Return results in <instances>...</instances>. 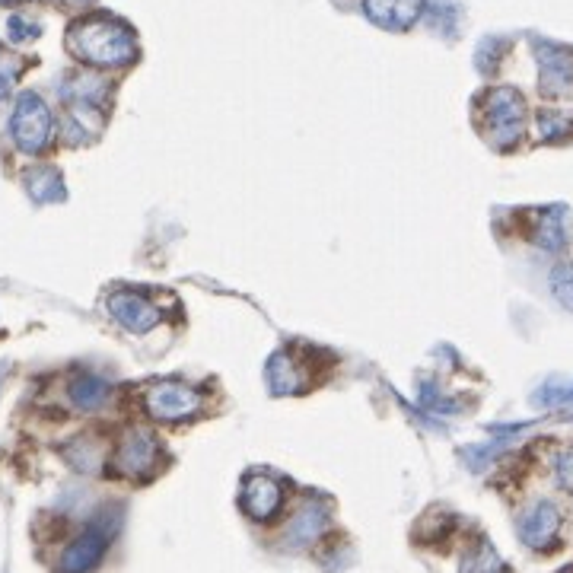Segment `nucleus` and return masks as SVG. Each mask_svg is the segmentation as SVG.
Returning a JSON list of instances; mask_svg holds the SVG:
<instances>
[{"label":"nucleus","mask_w":573,"mask_h":573,"mask_svg":"<svg viewBox=\"0 0 573 573\" xmlns=\"http://www.w3.org/2000/svg\"><path fill=\"white\" fill-rule=\"evenodd\" d=\"M67 48L83 64L93 67H125L137 58V39L131 26L109 13L83 16L67 29Z\"/></svg>","instance_id":"obj_1"},{"label":"nucleus","mask_w":573,"mask_h":573,"mask_svg":"<svg viewBox=\"0 0 573 573\" xmlns=\"http://www.w3.org/2000/svg\"><path fill=\"white\" fill-rule=\"evenodd\" d=\"M526 131V99L510 86H497L484 96V134L500 150L519 144Z\"/></svg>","instance_id":"obj_2"},{"label":"nucleus","mask_w":573,"mask_h":573,"mask_svg":"<svg viewBox=\"0 0 573 573\" xmlns=\"http://www.w3.org/2000/svg\"><path fill=\"white\" fill-rule=\"evenodd\" d=\"M55 131V118L39 93H20L10 118V137L23 153H42Z\"/></svg>","instance_id":"obj_3"},{"label":"nucleus","mask_w":573,"mask_h":573,"mask_svg":"<svg viewBox=\"0 0 573 573\" xmlns=\"http://www.w3.org/2000/svg\"><path fill=\"white\" fill-rule=\"evenodd\" d=\"M112 535L115 526H109L106 516H99L96 523L86 526L71 545L61 551V561H58V573H90L102 564L106 551L112 545Z\"/></svg>","instance_id":"obj_4"},{"label":"nucleus","mask_w":573,"mask_h":573,"mask_svg":"<svg viewBox=\"0 0 573 573\" xmlns=\"http://www.w3.org/2000/svg\"><path fill=\"white\" fill-rule=\"evenodd\" d=\"M147 414L156 421H185L204 408V395L185 382H156L144 395Z\"/></svg>","instance_id":"obj_5"},{"label":"nucleus","mask_w":573,"mask_h":573,"mask_svg":"<svg viewBox=\"0 0 573 573\" xmlns=\"http://www.w3.org/2000/svg\"><path fill=\"white\" fill-rule=\"evenodd\" d=\"M538 90L548 99H561L573 90V51L561 45L538 42Z\"/></svg>","instance_id":"obj_6"},{"label":"nucleus","mask_w":573,"mask_h":573,"mask_svg":"<svg viewBox=\"0 0 573 573\" xmlns=\"http://www.w3.org/2000/svg\"><path fill=\"white\" fill-rule=\"evenodd\" d=\"M106 306H109V316L134 335H147L160 325V309H156L150 300H144L141 293L115 290Z\"/></svg>","instance_id":"obj_7"},{"label":"nucleus","mask_w":573,"mask_h":573,"mask_svg":"<svg viewBox=\"0 0 573 573\" xmlns=\"http://www.w3.org/2000/svg\"><path fill=\"white\" fill-rule=\"evenodd\" d=\"M156 462H160V446H156V437L147 430H131L115 453L118 472L128 478H147Z\"/></svg>","instance_id":"obj_8"},{"label":"nucleus","mask_w":573,"mask_h":573,"mask_svg":"<svg viewBox=\"0 0 573 573\" xmlns=\"http://www.w3.org/2000/svg\"><path fill=\"white\" fill-rule=\"evenodd\" d=\"M558 529H561V510L548 500L535 503V507L526 510L523 519H519V538L535 551L548 548L554 538H558Z\"/></svg>","instance_id":"obj_9"},{"label":"nucleus","mask_w":573,"mask_h":573,"mask_svg":"<svg viewBox=\"0 0 573 573\" xmlns=\"http://www.w3.org/2000/svg\"><path fill=\"white\" fill-rule=\"evenodd\" d=\"M363 13L370 16V23L382 29L405 32L421 20L424 0H363Z\"/></svg>","instance_id":"obj_10"},{"label":"nucleus","mask_w":573,"mask_h":573,"mask_svg":"<svg viewBox=\"0 0 573 573\" xmlns=\"http://www.w3.org/2000/svg\"><path fill=\"white\" fill-rule=\"evenodd\" d=\"M239 503L252 519H271L277 510H281L284 491H281V484L268 475H249L246 481H242Z\"/></svg>","instance_id":"obj_11"},{"label":"nucleus","mask_w":573,"mask_h":573,"mask_svg":"<svg viewBox=\"0 0 573 573\" xmlns=\"http://www.w3.org/2000/svg\"><path fill=\"white\" fill-rule=\"evenodd\" d=\"M532 239L548 252H561L570 242V214H567V207H548V211L538 214Z\"/></svg>","instance_id":"obj_12"},{"label":"nucleus","mask_w":573,"mask_h":573,"mask_svg":"<svg viewBox=\"0 0 573 573\" xmlns=\"http://www.w3.org/2000/svg\"><path fill=\"white\" fill-rule=\"evenodd\" d=\"M109 96V83L96 74H74L67 77L61 86V99L67 106H96L102 109V102Z\"/></svg>","instance_id":"obj_13"},{"label":"nucleus","mask_w":573,"mask_h":573,"mask_svg":"<svg viewBox=\"0 0 573 573\" xmlns=\"http://www.w3.org/2000/svg\"><path fill=\"white\" fill-rule=\"evenodd\" d=\"M328 526V513L319 507V503H306V507L290 519L287 526V545L293 548H303V545H312L316 538L325 532Z\"/></svg>","instance_id":"obj_14"},{"label":"nucleus","mask_w":573,"mask_h":573,"mask_svg":"<svg viewBox=\"0 0 573 573\" xmlns=\"http://www.w3.org/2000/svg\"><path fill=\"white\" fill-rule=\"evenodd\" d=\"M67 395H71V405L80 411H99L102 405L109 402L112 386L102 376L93 373H80L71 386H67Z\"/></svg>","instance_id":"obj_15"},{"label":"nucleus","mask_w":573,"mask_h":573,"mask_svg":"<svg viewBox=\"0 0 573 573\" xmlns=\"http://www.w3.org/2000/svg\"><path fill=\"white\" fill-rule=\"evenodd\" d=\"M268 386L274 395L300 392L306 386V373L297 367V360H293L290 354H274L268 360Z\"/></svg>","instance_id":"obj_16"},{"label":"nucleus","mask_w":573,"mask_h":573,"mask_svg":"<svg viewBox=\"0 0 573 573\" xmlns=\"http://www.w3.org/2000/svg\"><path fill=\"white\" fill-rule=\"evenodd\" d=\"M26 191L32 195V201L39 204H55L64 201V182H61V172L55 166H36L26 176Z\"/></svg>","instance_id":"obj_17"},{"label":"nucleus","mask_w":573,"mask_h":573,"mask_svg":"<svg viewBox=\"0 0 573 573\" xmlns=\"http://www.w3.org/2000/svg\"><path fill=\"white\" fill-rule=\"evenodd\" d=\"M64 456H67V462H71L77 472H83V475H96L99 472V465H102V446L99 443H93L90 437H80L77 443H71L64 449Z\"/></svg>","instance_id":"obj_18"},{"label":"nucleus","mask_w":573,"mask_h":573,"mask_svg":"<svg viewBox=\"0 0 573 573\" xmlns=\"http://www.w3.org/2000/svg\"><path fill=\"white\" fill-rule=\"evenodd\" d=\"M532 405H538V408L573 405V379H548L545 386L532 395Z\"/></svg>","instance_id":"obj_19"},{"label":"nucleus","mask_w":573,"mask_h":573,"mask_svg":"<svg viewBox=\"0 0 573 573\" xmlns=\"http://www.w3.org/2000/svg\"><path fill=\"white\" fill-rule=\"evenodd\" d=\"M548 284H551L554 300H558L567 312H573V262L554 265L548 274Z\"/></svg>","instance_id":"obj_20"},{"label":"nucleus","mask_w":573,"mask_h":573,"mask_svg":"<svg viewBox=\"0 0 573 573\" xmlns=\"http://www.w3.org/2000/svg\"><path fill=\"white\" fill-rule=\"evenodd\" d=\"M462 573H503V564H500V558L494 554L491 545H478L462 561Z\"/></svg>","instance_id":"obj_21"},{"label":"nucleus","mask_w":573,"mask_h":573,"mask_svg":"<svg viewBox=\"0 0 573 573\" xmlns=\"http://www.w3.org/2000/svg\"><path fill=\"white\" fill-rule=\"evenodd\" d=\"M7 29H10V39H13V42H32V39H39V36H42V26H39V23H32V20H26L23 13L10 16Z\"/></svg>","instance_id":"obj_22"},{"label":"nucleus","mask_w":573,"mask_h":573,"mask_svg":"<svg viewBox=\"0 0 573 573\" xmlns=\"http://www.w3.org/2000/svg\"><path fill=\"white\" fill-rule=\"evenodd\" d=\"M538 131H542L545 141H554V137H561V134L570 131V121L564 115L545 112V115H538Z\"/></svg>","instance_id":"obj_23"},{"label":"nucleus","mask_w":573,"mask_h":573,"mask_svg":"<svg viewBox=\"0 0 573 573\" xmlns=\"http://www.w3.org/2000/svg\"><path fill=\"white\" fill-rule=\"evenodd\" d=\"M16 77H20V64H16L13 58H7L4 51H0V99H7Z\"/></svg>","instance_id":"obj_24"},{"label":"nucleus","mask_w":573,"mask_h":573,"mask_svg":"<svg viewBox=\"0 0 573 573\" xmlns=\"http://www.w3.org/2000/svg\"><path fill=\"white\" fill-rule=\"evenodd\" d=\"M554 475H558L561 488L573 491V446L564 449V453L558 456V462H554Z\"/></svg>","instance_id":"obj_25"},{"label":"nucleus","mask_w":573,"mask_h":573,"mask_svg":"<svg viewBox=\"0 0 573 573\" xmlns=\"http://www.w3.org/2000/svg\"><path fill=\"white\" fill-rule=\"evenodd\" d=\"M7 376H10V363H0V386H4Z\"/></svg>","instance_id":"obj_26"}]
</instances>
